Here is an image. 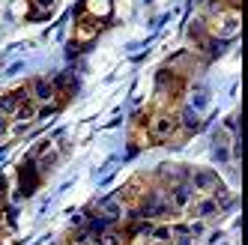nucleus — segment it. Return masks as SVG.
Masks as SVG:
<instances>
[{
  "instance_id": "nucleus-5",
  "label": "nucleus",
  "mask_w": 248,
  "mask_h": 245,
  "mask_svg": "<svg viewBox=\"0 0 248 245\" xmlns=\"http://www.w3.org/2000/svg\"><path fill=\"white\" fill-rule=\"evenodd\" d=\"M188 170L191 168H186V165H173V162H165V165H158L155 168V185H162V188H173V185H180V183H186L188 180Z\"/></svg>"
},
{
  "instance_id": "nucleus-8",
  "label": "nucleus",
  "mask_w": 248,
  "mask_h": 245,
  "mask_svg": "<svg viewBox=\"0 0 248 245\" xmlns=\"http://www.w3.org/2000/svg\"><path fill=\"white\" fill-rule=\"evenodd\" d=\"M168 200H170V206L176 209V213H183V209H188V206L194 203V188H191V183L186 180V183H180V185L168 188Z\"/></svg>"
},
{
  "instance_id": "nucleus-21",
  "label": "nucleus",
  "mask_w": 248,
  "mask_h": 245,
  "mask_svg": "<svg viewBox=\"0 0 248 245\" xmlns=\"http://www.w3.org/2000/svg\"><path fill=\"white\" fill-rule=\"evenodd\" d=\"M206 239H209V242H224V233H221V230H212Z\"/></svg>"
},
{
  "instance_id": "nucleus-9",
  "label": "nucleus",
  "mask_w": 248,
  "mask_h": 245,
  "mask_svg": "<svg viewBox=\"0 0 248 245\" xmlns=\"http://www.w3.org/2000/svg\"><path fill=\"white\" fill-rule=\"evenodd\" d=\"M186 36L198 51H203V45H206V39L212 36V33H209V24L201 18V15H194V18L188 21V27H186Z\"/></svg>"
},
{
  "instance_id": "nucleus-19",
  "label": "nucleus",
  "mask_w": 248,
  "mask_h": 245,
  "mask_svg": "<svg viewBox=\"0 0 248 245\" xmlns=\"http://www.w3.org/2000/svg\"><path fill=\"white\" fill-rule=\"evenodd\" d=\"M227 12H242V0H221Z\"/></svg>"
},
{
  "instance_id": "nucleus-25",
  "label": "nucleus",
  "mask_w": 248,
  "mask_h": 245,
  "mask_svg": "<svg viewBox=\"0 0 248 245\" xmlns=\"http://www.w3.org/2000/svg\"><path fill=\"white\" fill-rule=\"evenodd\" d=\"M221 245H227V242H221Z\"/></svg>"
},
{
  "instance_id": "nucleus-16",
  "label": "nucleus",
  "mask_w": 248,
  "mask_h": 245,
  "mask_svg": "<svg viewBox=\"0 0 248 245\" xmlns=\"http://www.w3.org/2000/svg\"><path fill=\"white\" fill-rule=\"evenodd\" d=\"M227 45H230V42L209 36V39H206V45H203V54H209V57H218V54H224V51H227Z\"/></svg>"
},
{
  "instance_id": "nucleus-6",
  "label": "nucleus",
  "mask_w": 248,
  "mask_h": 245,
  "mask_svg": "<svg viewBox=\"0 0 248 245\" xmlns=\"http://www.w3.org/2000/svg\"><path fill=\"white\" fill-rule=\"evenodd\" d=\"M27 96H30L33 105H48V102L57 99V90H54V84H51V78H33L27 84Z\"/></svg>"
},
{
  "instance_id": "nucleus-22",
  "label": "nucleus",
  "mask_w": 248,
  "mask_h": 245,
  "mask_svg": "<svg viewBox=\"0 0 248 245\" xmlns=\"http://www.w3.org/2000/svg\"><path fill=\"white\" fill-rule=\"evenodd\" d=\"M0 224H3V203H0Z\"/></svg>"
},
{
  "instance_id": "nucleus-2",
  "label": "nucleus",
  "mask_w": 248,
  "mask_h": 245,
  "mask_svg": "<svg viewBox=\"0 0 248 245\" xmlns=\"http://www.w3.org/2000/svg\"><path fill=\"white\" fill-rule=\"evenodd\" d=\"M206 24H209V33H212L216 39L230 42V39H233L236 33H239V27H242V15H239V12H227V9H224L218 18H212V21H206Z\"/></svg>"
},
{
  "instance_id": "nucleus-23",
  "label": "nucleus",
  "mask_w": 248,
  "mask_h": 245,
  "mask_svg": "<svg viewBox=\"0 0 248 245\" xmlns=\"http://www.w3.org/2000/svg\"><path fill=\"white\" fill-rule=\"evenodd\" d=\"M0 245H6V239H3V236H0Z\"/></svg>"
},
{
  "instance_id": "nucleus-18",
  "label": "nucleus",
  "mask_w": 248,
  "mask_h": 245,
  "mask_svg": "<svg viewBox=\"0 0 248 245\" xmlns=\"http://www.w3.org/2000/svg\"><path fill=\"white\" fill-rule=\"evenodd\" d=\"M216 162L218 165H227L230 162V147H216Z\"/></svg>"
},
{
  "instance_id": "nucleus-1",
  "label": "nucleus",
  "mask_w": 248,
  "mask_h": 245,
  "mask_svg": "<svg viewBox=\"0 0 248 245\" xmlns=\"http://www.w3.org/2000/svg\"><path fill=\"white\" fill-rule=\"evenodd\" d=\"M176 132H180V129H176V117H173L170 108L147 114V135H150V144H170V138H173Z\"/></svg>"
},
{
  "instance_id": "nucleus-10",
  "label": "nucleus",
  "mask_w": 248,
  "mask_h": 245,
  "mask_svg": "<svg viewBox=\"0 0 248 245\" xmlns=\"http://www.w3.org/2000/svg\"><path fill=\"white\" fill-rule=\"evenodd\" d=\"M188 215L191 218H198V221H209V218H216V215H221V209H218V203L212 200V198H198L191 206H188Z\"/></svg>"
},
{
  "instance_id": "nucleus-12",
  "label": "nucleus",
  "mask_w": 248,
  "mask_h": 245,
  "mask_svg": "<svg viewBox=\"0 0 248 245\" xmlns=\"http://www.w3.org/2000/svg\"><path fill=\"white\" fill-rule=\"evenodd\" d=\"M173 117H176V129H180V132L201 129V114L194 111V108H188V105H183L180 111H173Z\"/></svg>"
},
{
  "instance_id": "nucleus-20",
  "label": "nucleus",
  "mask_w": 248,
  "mask_h": 245,
  "mask_svg": "<svg viewBox=\"0 0 248 245\" xmlns=\"http://www.w3.org/2000/svg\"><path fill=\"white\" fill-rule=\"evenodd\" d=\"M6 191H9V183H6V177H0V203H3V198H6Z\"/></svg>"
},
{
  "instance_id": "nucleus-11",
  "label": "nucleus",
  "mask_w": 248,
  "mask_h": 245,
  "mask_svg": "<svg viewBox=\"0 0 248 245\" xmlns=\"http://www.w3.org/2000/svg\"><path fill=\"white\" fill-rule=\"evenodd\" d=\"M84 15L105 24L114 15V0H84Z\"/></svg>"
},
{
  "instance_id": "nucleus-17",
  "label": "nucleus",
  "mask_w": 248,
  "mask_h": 245,
  "mask_svg": "<svg viewBox=\"0 0 248 245\" xmlns=\"http://www.w3.org/2000/svg\"><path fill=\"white\" fill-rule=\"evenodd\" d=\"M186 230H188V236H191V239H201V236L206 233V221L191 218V221H186Z\"/></svg>"
},
{
  "instance_id": "nucleus-14",
  "label": "nucleus",
  "mask_w": 248,
  "mask_h": 245,
  "mask_svg": "<svg viewBox=\"0 0 248 245\" xmlns=\"http://www.w3.org/2000/svg\"><path fill=\"white\" fill-rule=\"evenodd\" d=\"M126 233L120 230V227H111V230H105L102 236H96V245H126Z\"/></svg>"
},
{
  "instance_id": "nucleus-24",
  "label": "nucleus",
  "mask_w": 248,
  "mask_h": 245,
  "mask_svg": "<svg viewBox=\"0 0 248 245\" xmlns=\"http://www.w3.org/2000/svg\"><path fill=\"white\" fill-rule=\"evenodd\" d=\"M194 3H206V0H194Z\"/></svg>"
},
{
  "instance_id": "nucleus-4",
  "label": "nucleus",
  "mask_w": 248,
  "mask_h": 245,
  "mask_svg": "<svg viewBox=\"0 0 248 245\" xmlns=\"http://www.w3.org/2000/svg\"><path fill=\"white\" fill-rule=\"evenodd\" d=\"M188 183H191V188H194V195H212L216 191V185L221 183V177L212 168H191L188 170Z\"/></svg>"
},
{
  "instance_id": "nucleus-3",
  "label": "nucleus",
  "mask_w": 248,
  "mask_h": 245,
  "mask_svg": "<svg viewBox=\"0 0 248 245\" xmlns=\"http://www.w3.org/2000/svg\"><path fill=\"white\" fill-rule=\"evenodd\" d=\"M39 185H42V173H39L36 162H33V155H27V159L18 165V191H21V198H33Z\"/></svg>"
},
{
  "instance_id": "nucleus-7",
  "label": "nucleus",
  "mask_w": 248,
  "mask_h": 245,
  "mask_svg": "<svg viewBox=\"0 0 248 245\" xmlns=\"http://www.w3.org/2000/svg\"><path fill=\"white\" fill-rule=\"evenodd\" d=\"M105 30V24L102 21H96V18H90V15H78V21H75V42H93V39H99V33Z\"/></svg>"
},
{
  "instance_id": "nucleus-13",
  "label": "nucleus",
  "mask_w": 248,
  "mask_h": 245,
  "mask_svg": "<svg viewBox=\"0 0 248 245\" xmlns=\"http://www.w3.org/2000/svg\"><path fill=\"white\" fill-rule=\"evenodd\" d=\"M27 3H30V12H33V18H48V15L54 12L57 0H27Z\"/></svg>"
},
{
  "instance_id": "nucleus-15",
  "label": "nucleus",
  "mask_w": 248,
  "mask_h": 245,
  "mask_svg": "<svg viewBox=\"0 0 248 245\" xmlns=\"http://www.w3.org/2000/svg\"><path fill=\"white\" fill-rule=\"evenodd\" d=\"M206 105H209V93L203 90V87H191V105H188V108H194V111L201 114Z\"/></svg>"
}]
</instances>
